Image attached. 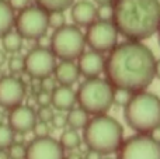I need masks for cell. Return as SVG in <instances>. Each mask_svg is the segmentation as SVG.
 Returning <instances> with one entry per match:
<instances>
[{"instance_id": "cell-1", "label": "cell", "mask_w": 160, "mask_h": 159, "mask_svg": "<svg viewBox=\"0 0 160 159\" xmlns=\"http://www.w3.org/2000/svg\"><path fill=\"white\" fill-rule=\"evenodd\" d=\"M156 58L150 48L138 41L118 44L105 59V76L114 89L145 92L155 76Z\"/></svg>"}, {"instance_id": "cell-2", "label": "cell", "mask_w": 160, "mask_h": 159, "mask_svg": "<svg viewBox=\"0 0 160 159\" xmlns=\"http://www.w3.org/2000/svg\"><path fill=\"white\" fill-rule=\"evenodd\" d=\"M112 24L128 41L150 38L160 27V0H114Z\"/></svg>"}, {"instance_id": "cell-3", "label": "cell", "mask_w": 160, "mask_h": 159, "mask_svg": "<svg viewBox=\"0 0 160 159\" xmlns=\"http://www.w3.org/2000/svg\"><path fill=\"white\" fill-rule=\"evenodd\" d=\"M83 140L88 149L101 155L118 152L124 142V128L114 117L107 114L90 118L83 132Z\"/></svg>"}, {"instance_id": "cell-4", "label": "cell", "mask_w": 160, "mask_h": 159, "mask_svg": "<svg viewBox=\"0 0 160 159\" xmlns=\"http://www.w3.org/2000/svg\"><path fill=\"white\" fill-rule=\"evenodd\" d=\"M124 117L136 134L149 135L160 127V99L146 90L133 93L131 101L124 107Z\"/></svg>"}, {"instance_id": "cell-5", "label": "cell", "mask_w": 160, "mask_h": 159, "mask_svg": "<svg viewBox=\"0 0 160 159\" xmlns=\"http://www.w3.org/2000/svg\"><path fill=\"white\" fill-rule=\"evenodd\" d=\"M114 92L115 89L107 79H86L76 92L78 104L87 114L102 115L114 104Z\"/></svg>"}, {"instance_id": "cell-6", "label": "cell", "mask_w": 160, "mask_h": 159, "mask_svg": "<svg viewBox=\"0 0 160 159\" xmlns=\"http://www.w3.org/2000/svg\"><path fill=\"white\" fill-rule=\"evenodd\" d=\"M86 35L76 25H65L53 31L51 51L61 61H75L84 54Z\"/></svg>"}, {"instance_id": "cell-7", "label": "cell", "mask_w": 160, "mask_h": 159, "mask_svg": "<svg viewBox=\"0 0 160 159\" xmlns=\"http://www.w3.org/2000/svg\"><path fill=\"white\" fill-rule=\"evenodd\" d=\"M17 33L25 39H41L45 37L49 24L48 13L38 6H28L16 18Z\"/></svg>"}, {"instance_id": "cell-8", "label": "cell", "mask_w": 160, "mask_h": 159, "mask_svg": "<svg viewBox=\"0 0 160 159\" xmlns=\"http://www.w3.org/2000/svg\"><path fill=\"white\" fill-rule=\"evenodd\" d=\"M117 159H160V144L150 135H132L122 142Z\"/></svg>"}, {"instance_id": "cell-9", "label": "cell", "mask_w": 160, "mask_h": 159, "mask_svg": "<svg viewBox=\"0 0 160 159\" xmlns=\"http://www.w3.org/2000/svg\"><path fill=\"white\" fill-rule=\"evenodd\" d=\"M86 44L98 54L111 52L117 47L118 41V31L112 23L108 21H96L87 28Z\"/></svg>"}, {"instance_id": "cell-10", "label": "cell", "mask_w": 160, "mask_h": 159, "mask_svg": "<svg viewBox=\"0 0 160 159\" xmlns=\"http://www.w3.org/2000/svg\"><path fill=\"white\" fill-rule=\"evenodd\" d=\"M25 73L31 79H45L55 72L56 56L52 51L44 47H35L25 55Z\"/></svg>"}, {"instance_id": "cell-11", "label": "cell", "mask_w": 160, "mask_h": 159, "mask_svg": "<svg viewBox=\"0 0 160 159\" xmlns=\"http://www.w3.org/2000/svg\"><path fill=\"white\" fill-rule=\"evenodd\" d=\"M25 99V83L17 76L0 79V107L13 110L21 106Z\"/></svg>"}, {"instance_id": "cell-12", "label": "cell", "mask_w": 160, "mask_h": 159, "mask_svg": "<svg viewBox=\"0 0 160 159\" xmlns=\"http://www.w3.org/2000/svg\"><path fill=\"white\" fill-rule=\"evenodd\" d=\"M25 159H65V149L52 137L34 138L27 145Z\"/></svg>"}, {"instance_id": "cell-13", "label": "cell", "mask_w": 160, "mask_h": 159, "mask_svg": "<svg viewBox=\"0 0 160 159\" xmlns=\"http://www.w3.org/2000/svg\"><path fill=\"white\" fill-rule=\"evenodd\" d=\"M7 121L8 127L14 131V134L25 135L34 130L38 118H37V113L32 107L21 104V106L10 110Z\"/></svg>"}, {"instance_id": "cell-14", "label": "cell", "mask_w": 160, "mask_h": 159, "mask_svg": "<svg viewBox=\"0 0 160 159\" xmlns=\"http://www.w3.org/2000/svg\"><path fill=\"white\" fill-rule=\"evenodd\" d=\"M79 72L86 79L98 78L101 72L105 69V59L102 54H98L96 51H87L79 58Z\"/></svg>"}, {"instance_id": "cell-15", "label": "cell", "mask_w": 160, "mask_h": 159, "mask_svg": "<svg viewBox=\"0 0 160 159\" xmlns=\"http://www.w3.org/2000/svg\"><path fill=\"white\" fill-rule=\"evenodd\" d=\"M72 20L76 27H90L97 20V7L88 0H80L72 6Z\"/></svg>"}, {"instance_id": "cell-16", "label": "cell", "mask_w": 160, "mask_h": 159, "mask_svg": "<svg viewBox=\"0 0 160 159\" xmlns=\"http://www.w3.org/2000/svg\"><path fill=\"white\" fill-rule=\"evenodd\" d=\"M78 103L76 92L72 86H58L52 92V106L58 111H70Z\"/></svg>"}, {"instance_id": "cell-17", "label": "cell", "mask_w": 160, "mask_h": 159, "mask_svg": "<svg viewBox=\"0 0 160 159\" xmlns=\"http://www.w3.org/2000/svg\"><path fill=\"white\" fill-rule=\"evenodd\" d=\"M55 79L59 83V86H72L79 80V68L72 61H61V64L55 68Z\"/></svg>"}, {"instance_id": "cell-18", "label": "cell", "mask_w": 160, "mask_h": 159, "mask_svg": "<svg viewBox=\"0 0 160 159\" xmlns=\"http://www.w3.org/2000/svg\"><path fill=\"white\" fill-rule=\"evenodd\" d=\"M14 24H16L14 10L10 7L7 0H0V38L10 33Z\"/></svg>"}, {"instance_id": "cell-19", "label": "cell", "mask_w": 160, "mask_h": 159, "mask_svg": "<svg viewBox=\"0 0 160 159\" xmlns=\"http://www.w3.org/2000/svg\"><path fill=\"white\" fill-rule=\"evenodd\" d=\"M66 121H68V127L72 130H84L86 126L90 121V114L84 111L80 107L72 109L70 111H68L66 114Z\"/></svg>"}, {"instance_id": "cell-20", "label": "cell", "mask_w": 160, "mask_h": 159, "mask_svg": "<svg viewBox=\"0 0 160 159\" xmlns=\"http://www.w3.org/2000/svg\"><path fill=\"white\" fill-rule=\"evenodd\" d=\"M22 39L24 38H22L17 31H10V33H7L2 38L3 51H4V52H10V54L18 52L22 47Z\"/></svg>"}, {"instance_id": "cell-21", "label": "cell", "mask_w": 160, "mask_h": 159, "mask_svg": "<svg viewBox=\"0 0 160 159\" xmlns=\"http://www.w3.org/2000/svg\"><path fill=\"white\" fill-rule=\"evenodd\" d=\"M59 144L62 145L63 149H68V151H75L82 144V138H80L79 132L76 130H65L61 135V140H59Z\"/></svg>"}, {"instance_id": "cell-22", "label": "cell", "mask_w": 160, "mask_h": 159, "mask_svg": "<svg viewBox=\"0 0 160 159\" xmlns=\"http://www.w3.org/2000/svg\"><path fill=\"white\" fill-rule=\"evenodd\" d=\"M37 6L45 10L47 13L53 11H65L70 6L75 4V0H35Z\"/></svg>"}, {"instance_id": "cell-23", "label": "cell", "mask_w": 160, "mask_h": 159, "mask_svg": "<svg viewBox=\"0 0 160 159\" xmlns=\"http://www.w3.org/2000/svg\"><path fill=\"white\" fill-rule=\"evenodd\" d=\"M14 138H16V134L8 127V124H0V151H7L14 144Z\"/></svg>"}, {"instance_id": "cell-24", "label": "cell", "mask_w": 160, "mask_h": 159, "mask_svg": "<svg viewBox=\"0 0 160 159\" xmlns=\"http://www.w3.org/2000/svg\"><path fill=\"white\" fill-rule=\"evenodd\" d=\"M48 24L52 27L53 30H59V28L66 25V17H65L63 11H53V13H48Z\"/></svg>"}, {"instance_id": "cell-25", "label": "cell", "mask_w": 160, "mask_h": 159, "mask_svg": "<svg viewBox=\"0 0 160 159\" xmlns=\"http://www.w3.org/2000/svg\"><path fill=\"white\" fill-rule=\"evenodd\" d=\"M114 17V6L112 4H102L97 7V18L98 21L112 23Z\"/></svg>"}, {"instance_id": "cell-26", "label": "cell", "mask_w": 160, "mask_h": 159, "mask_svg": "<svg viewBox=\"0 0 160 159\" xmlns=\"http://www.w3.org/2000/svg\"><path fill=\"white\" fill-rule=\"evenodd\" d=\"M7 154L10 159H25L27 154V146L22 142H14L10 148L7 149Z\"/></svg>"}, {"instance_id": "cell-27", "label": "cell", "mask_w": 160, "mask_h": 159, "mask_svg": "<svg viewBox=\"0 0 160 159\" xmlns=\"http://www.w3.org/2000/svg\"><path fill=\"white\" fill-rule=\"evenodd\" d=\"M132 96L133 93L131 92H127V90H122V89H115V92H114V104L125 107L131 101Z\"/></svg>"}, {"instance_id": "cell-28", "label": "cell", "mask_w": 160, "mask_h": 159, "mask_svg": "<svg viewBox=\"0 0 160 159\" xmlns=\"http://www.w3.org/2000/svg\"><path fill=\"white\" fill-rule=\"evenodd\" d=\"M8 69L13 73V76L18 75V73H21V72H25L24 59H22L21 56H13V58H10V61H8Z\"/></svg>"}, {"instance_id": "cell-29", "label": "cell", "mask_w": 160, "mask_h": 159, "mask_svg": "<svg viewBox=\"0 0 160 159\" xmlns=\"http://www.w3.org/2000/svg\"><path fill=\"white\" fill-rule=\"evenodd\" d=\"M53 115H55V111L52 110L51 106L39 107L38 111H37V118H38V121H41V123H47V124L52 123Z\"/></svg>"}, {"instance_id": "cell-30", "label": "cell", "mask_w": 160, "mask_h": 159, "mask_svg": "<svg viewBox=\"0 0 160 159\" xmlns=\"http://www.w3.org/2000/svg\"><path fill=\"white\" fill-rule=\"evenodd\" d=\"M34 135L35 138H45V137H49V124L47 123H41V121H37L35 127H34Z\"/></svg>"}, {"instance_id": "cell-31", "label": "cell", "mask_w": 160, "mask_h": 159, "mask_svg": "<svg viewBox=\"0 0 160 159\" xmlns=\"http://www.w3.org/2000/svg\"><path fill=\"white\" fill-rule=\"evenodd\" d=\"M35 100H37V104L39 107H48L52 104V93H48V92H38L35 95Z\"/></svg>"}, {"instance_id": "cell-32", "label": "cell", "mask_w": 160, "mask_h": 159, "mask_svg": "<svg viewBox=\"0 0 160 159\" xmlns=\"http://www.w3.org/2000/svg\"><path fill=\"white\" fill-rule=\"evenodd\" d=\"M39 85H41V90L48 92V93H52L53 90L58 87L56 79L51 78V76H48V78H45V79H41V80H39Z\"/></svg>"}, {"instance_id": "cell-33", "label": "cell", "mask_w": 160, "mask_h": 159, "mask_svg": "<svg viewBox=\"0 0 160 159\" xmlns=\"http://www.w3.org/2000/svg\"><path fill=\"white\" fill-rule=\"evenodd\" d=\"M52 124L55 128H65L68 126V121H66V115L62 114V113H58V114L53 115V120H52Z\"/></svg>"}, {"instance_id": "cell-34", "label": "cell", "mask_w": 160, "mask_h": 159, "mask_svg": "<svg viewBox=\"0 0 160 159\" xmlns=\"http://www.w3.org/2000/svg\"><path fill=\"white\" fill-rule=\"evenodd\" d=\"M7 2H8V4H10V7L17 11H22L30 4V0H7Z\"/></svg>"}, {"instance_id": "cell-35", "label": "cell", "mask_w": 160, "mask_h": 159, "mask_svg": "<svg viewBox=\"0 0 160 159\" xmlns=\"http://www.w3.org/2000/svg\"><path fill=\"white\" fill-rule=\"evenodd\" d=\"M84 159H102V156H101V154H98V152L88 149L87 154H86V156H84Z\"/></svg>"}, {"instance_id": "cell-36", "label": "cell", "mask_w": 160, "mask_h": 159, "mask_svg": "<svg viewBox=\"0 0 160 159\" xmlns=\"http://www.w3.org/2000/svg\"><path fill=\"white\" fill-rule=\"evenodd\" d=\"M149 135L156 141V142H159V144H160V127H159V128H156V130H153V131L150 132Z\"/></svg>"}, {"instance_id": "cell-37", "label": "cell", "mask_w": 160, "mask_h": 159, "mask_svg": "<svg viewBox=\"0 0 160 159\" xmlns=\"http://www.w3.org/2000/svg\"><path fill=\"white\" fill-rule=\"evenodd\" d=\"M6 61H7V55H6V52L3 49H0V68L6 64Z\"/></svg>"}, {"instance_id": "cell-38", "label": "cell", "mask_w": 160, "mask_h": 159, "mask_svg": "<svg viewBox=\"0 0 160 159\" xmlns=\"http://www.w3.org/2000/svg\"><path fill=\"white\" fill-rule=\"evenodd\" d=\"M155 76L160 80V59L156 61V68H155Z\"/></svg>"}, {"instance_id": "cell-39", "label": "cell", "mask_w": 160, "mask_h": 159, "mask_svg": "<svg viewBox=\"0 0 160 159\" xmlns=\"http://www.w3.org/2000/svg\"><path fill=\"white\" fill-rule=\"evenodd\" d=\"M98 6H102V4H112L114 0H94Z\"/></svg>"}, {"instance_id": "cell-40", "label": "cell", "mask_w": 160, "mask_h": 159, "mask_svg": "<svg viewBox=\"0 0 160 159\" xmlns=\"http://www.w3.org/2000/svg\"><path fill=\"white\" fill-rule=\"evenodd\" d=\"M65 159H83V158L80 156V154H75V152H73V154H70L69 156L65 158Z\"/></svg>"}, {"instance_id": "cell-41", "label": "cell", "mask_w": 160, "mask_h": 159, "mask_svg": "<svg viewBox=\"0 0 160 159\" xmlns=\"http://www.w3.org/2000/svg\"><path fill=\"white\" fill-rule=\"evenodd\" d=\"M0 159H10L7 151H0Z\"/></svg>"}, {"instance_id": "cell-42", "label": "cell", "mask_w": 160, "mask_h": 159, "mask_svg": "<svg viewBox=\"0 0 160 159\" xmlns=\"http://www.w3.org/2000/svg\"><path fill=\"white\" fill-rule=\"evenodd\" d=\"M4 78V75H3V72H2V68H0V79H3Z\"/></svg>"}, {"instance_id": "cell-43", "label": "cell", "mask_w": 160, "mask_h": 159, "mask_svg": "<svg viewBox=\"0 0 160 159\" xmlns=\"http://www.w3.org/2000/svg\"><path fill=\"white\" fill-rule=\"evenodd\" d=\"M158 33H159V44H160V27H159V31H158Z\"/></svg>"}, {"instance_id": "cell-44", "label": "cell", "mask_w": 160, "mask_h": 159, "mask_svg": "<svg viewBox=\"0 0 160 159\" xmlns=\"http://www.w3.org/2000/svg\"><path fill=\"white\" fill-rule=\"evenodd\" d=\"M102 159H112V158H102Z\"/></svg>"}]
</instances>
